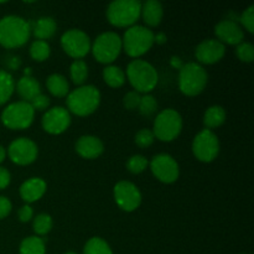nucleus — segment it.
<instances>
[{
    "label": "nucleus",
    "mask_w": 254,
    "mask_h": 254,
    "mask_svg": "<svg viewBox=\"0 0 254 254\" xmlns=\"http://www.w3.org/2000/svg\"><path fill=\"white\" fill-rule=\"evenodd\" d=\"M10 181H11V175H10L9 170L0 166V190L6 189L9 186Z\"/></svg>",
    "instance_id": "41"
},
{
    "label": "nucleus",
    "mask_w": 254,
    "mask_h": 254,
    "mask_svg": "<svg viewBox=\"0 0 254 254\" xmlns=\"http://www.w3.org/2000/svg\"><path fill=\"white\" fill-rule=\"evenodd\" d=\"M140 98H141V94L138 93L136 91L128 92L123 98V106L126 107V109H128V111L138 109L139 103H140Z\"/></svg>",
    "instance_id": "37"
},
{
    "label": "nucleus",
    "mask_w": 254,
    "mask_h": 254,
    "mask_svg": "<svg viewBox=\"0 0 254 254\" xmlns=\"http://www.w3.org/2000/svg\"><path fill=\"white\" fill-rule=\"evenodd\" d=\"M11 201L5 197V196H0V220L9 216L10 212H11Z\"/></svg>",
    "instance_id": "40"
},
{
    "label": "nucleus",
    "mask_w": 254,
    "mask_h": 254,
    "mask_svg": "<svg viewBox=\"0 0 254 254\" xmlns=\"http://www.w3.org/2000/svg\"><path fill=\"white\" fill-rule=\"evenodd\" d=\"M15 91L14 77L7 71L0 69V106L6 103L11 98Z\"/></svg>",
    "instance_id": "27"
},
{
    "label": "nucleus",
    "mask_w": 254,
    "mask_h": 254,
    "mask_svg": "<svg viewBox=\"0 0 254 254\" xmlns=\"http://www.w3.org/2000/svg\"><path fill=\"white\" fill-rule=\"evenodd\" d=\"M154 42H156V44H165L166 42V35L164 34V32H159V34H156L155 36H154Z\"/></svg>",
    "instance_id": "43"
},
{
    "label": "nucleus",
    "mask_w": 254,
    "mask_h": 254,
    "mask_svg": "<svg viewBox=\"0 0 254 254\" xmlns=\"http://www.w3.org/2000/svg\"><path fill=\"white\" fill-rule=\"evenodd\" d=\"M103 79L112 88H121L126 83V73L121 67L109 64L103 69Z\"/></svg>",
    "instance_id": "26"
},
{
    "label": "nucleus",
    "mask_w": 254,
    "mask_h": 254,
    "mask_svg": "<svg viewBox=\"0 0 254 254\" xmlns=\"http://www.w3.org/2000/svg\"><path fill=\"white\" fill-rule=\"evenodd\" d=\"M113 195L117 205L126 212L135 211L141 205V200H143V196H141L138 186L126 180L116 184L113 189Z\"/></svg>",
    "instance_id": "12"
},
{
    "label": "nucleus",
    "mask_w": 254,
    "mask_h": 254,
    "mask_svg": "<svg viewBox=\"0 0 254 254\" xmlns=\"http://www.w3.org/2000/svg\"><path fill=\"white\" fill-rule=\"evenodd\" d=\"M226 122V111L221 106H211L203 114V124L206 129H215Z\"/></svg>",
    "instance_id": "24"
},
{
    "label": "nucleus",
    "mask_w": 254,
    "mask_h": 254,
    "mask_svg": "<svg viewBox=\"0 0 254 254\" xmlns=\"http://www.w3.org/2000/svg\"><path fill=\"white\" fill-rule=\"evenodd\" d=\"M164 7L163 4L158 0H148L145 2H141V12L140 16L143 17L144 22L149 27H155L163 20Z\"/></svg>",
    "instance_id": "20"
},
{
    "label": "nucleus",
    "mask_w": 254,
    "mask_h": 254,
    "mask_svg": "<svg viewBox=\"0 0 254 254\" xmlns=\"http://www.w3.org/2000/svg\"><path fill=\"white\" fill-rule=\"evenodd\" d=\"M192 153L197 160L211 163L220 154L218 136L210 129H202L192 140Z\"/></svg>",
    "instance_id": "10"
},
{
    "label": "nucleus",
    "mask_w": 254,
    "mask_h": 254,
    "mask_svg": "<svg viewBox=\"0 0 254 254\" xmlns=\"http://www.w3.org/2000/svg\"><path fill=\"white\" fill-rule=\"evenodd\" d=\"M46 88L57 98L66 97L69 93V84L66 77L60 73H52L46 79Z\"/></svg>",
    "instance_id": "23"
},
{
    "label": "nucleus",
    "mask_w": 254,
    "mask_h": 254,
    "mask_svg": "<svg viewBox=\"0 0 254 254\" xmlns=\"http://www.w3.org/2000/svg\"><path fill=\"white\" fill-rule=\"evenodd\" d=\"M138 111L143 117L154 116L158 112V102H156L155 97L151 96L150 93L141 96Z\"/></svg>",
    "instance_id": "32"
},
{
    "label": "nucleus",
    "mask_w": 254,
    "mask_h": 254,
    "mask_svg": "<svg viewBox=\"0 0 254 254\" xmlns=\"http://www.w3.org/2000/svg\"><path fill=\"white\" fill-rule=\"evenodd\" d=\"M183 130V117L178 111L168 108L161 111L155 117L153 133L161 141H173Z\"/></svg>",
    "instance_id": "7"
},
{
    "label": "nucleus",
    "mask_w": 254,
    "mask_h": 254,
    "mask_svg": "<svg viewBox=\"0 0 254 254\" xmlns=\"http://www.w3.org/2000/svg\"><path fill=\"white\" fill-rule=\"evenodd\" d=\"M240 22L242 24V26H245V29L247 30L248 32L253 34L254 32V6L253 5H251L250 7H247V9L241 14Z\"/></svg>",
    "instance_id": "36"
},
{
    "label": "nucleus",
    "mask_w": 254,
    "mask_h": 254,
    "mask_svg": "<svg viewBox=\"0 0 254 254\" xmlns=\"http://www.w3.org/2000/svg\"><path fill=\"white\" fill-rule=\"evenodd\" d=\"M154 36H155V34L149 27L134 25V26L128 27L127 31L124 32L122 45H123L124 51L128 56L138 59V57L146 54L155 44Z\"/></svg>",
    "instance_id": "6"
},
{
    "label": "nucleus",
    "mask_w": 254,
    "mask_h": 254,
    "mask_svg": "<svg viewBox=\"0 0 254 254\" xmlns=\"http://www.w3.org/2000/svg\"><path fill=\"white\" fill-rule=\"evenodd\" d=\"M226 54V46L215 39H206L201 41L196 46L195 56L197 64H213L223 59Z\"/></svg>",
    "instance_id": "16"
},
{
    "label": "nucleus",
    "mask_w": 254,
    "mask_h": 254,
    "mask_svg": "<svg viewBox=\"0 0 254 254\" xmlns=\"http://www.w3.org/2000/svg\"><path fill=\"white\" fill-rule=\"evenodd\" d=\"M30 57L36 62H44L51 55V47L49 42L42 41V40H35L29 49Z\"/></svg>",
    "instance_id": "30"
},
{
    "label": "nucleus",
    "mask_w": 254,
    "mask_h": 254,
    "mask_svg": "<svg viewBox=\"0 0 254 254\" xmlns=\"http://www.w3.org/2000/svg\"><path fill=\"white\" fill-rule=\"evenodd\" d=\"M83 254H113V251L103 238L92 237L84 245Z\"/></svg>",
    "instance_id": "29"
},
{
    "label": "nucleus",
    "mask_w": 254,
    "mask_h": 254,
    "mask_svg": "<svg viewBox=\"0 0 254 254\" xmlns=\"http://www.w3.org/2000/svg\"><path fill=\"white\" fill-rule=\"evenodd\" d=\"M20 254H46L45 241L37 236H30L24 238L19 247Z\"/></svg>",
    "instance_id": "25"
},
{
    "label": "nucleus",
    "mask_w": 254,
    "mask_h": 254,
    "mask_svg": "<svg viewBox=\"0 0 254 254\" xmlns=\"http://www.w3.org/2000/svg\"><path fill=\"white\" fill-rule=\"evenodd\" d=\"M215 34L217 36V40L222 42L223 45H240L243 42L245 32L240 24L232 20H221L215 26Z\"/></svg>",
    "instance_id": "17"
},
{
    "label": "nucleus",
    "mask_w": 254,
    "mask_h": 254,
    "mask_svg": "<svg viewBox=\"0 0 254 254\" xmlns=\"http://www.w3.org/2000/svg\"><path fill=\"white\" fill-rule=\"evenodd\" d=\"M64 254H77V253H73V252H68V253H64Z\"/></svg>",
    "instance_id": "45"
},
{
    "label": "nucleus",
    "mask_w": 254,
    "mask_h": 254,
    "mask_svg": "<svg viewBox=\"0 0 254 254\" xmlns=\"http://www.w3.org/2000/svg\"><path fill=\"white\" fill-rule=\"evenodd\" d=\"M30 106L32 107L34 111H46L50 107V98L47 96H45V94L40 93L39 96H36L30 102Z\"/></svg>",
    "instance_id": "38"
},
{
    "label": "nucleus",
    "mask_w": 254,
    "mask_h": 254,
    "mask_svg": "<svg viewBox=\"0 0 254 254\" xmlns=\"http://www.w3.org/2000/svg\"><path fill=\"white\" fill-rule=\"evenodd\" d=\"M154 140H155V136H154L153 130L146 128L140 129V130L135 134V136H134V141H135L136 145L141 149H146L149 148V146L153 145Z\"/></svg>",
    "instance_id": "34"
},
{
    "label": "nucleus",
    "mask_w": 254,
    "mask_h": 254,
    "mask_svg": "<svg viewBox=\"0 0 254 254\" xmlns=\"http://www.w3.org/2000/svg\"><path fill=\"white\" fill-rule=\"evenodd\" d=\"M17 216H19V220L21 222H29L34 218V210L30 205H24L17 211Z\"/></svg>",
    "instance_id": "39"
},
{
    "label": "nucleus",
    "mask_w": 254,
    "mask_h": 254,
    "mask_svg": "<svg viewBox=\"0 0 254 254\" xmlns=\"http://www.w3.org/2000/svg\"><path fill=\"white\" fill-rule=\"evenodd\" d=\"M207 82V72L197 62L184 64L179 72V89L188 97L198 96L206 88Z\"/></svg>",
    "instance_id": "5"
},
{
    "label": "nucleus",
    "mask_w": 254,
    "mask_h": 254,
    "mask_svg": "<svg viewBox=\"0 0 254 254\" xmlns=\"http://www.w3.org/2000/svg\"><path fill=\"white\" fill-rule=\"evenodd\" d=\"M236 54L241 61L251 64L254 60V46L251 42H241L240 45H237Z\"/></svg>",
    "instance_id": "35"
},
{
    "label": "nucleus",
    "mask_w": 254,
    "mask_h": 254,
    "mask_svg": "<svg viewBox=\"0 0 254 254\" xmlns=\"http://www.w3.org/2000/svg\"><path fill=\"white\" fill-rule=\"evenodd\" d=\"M101 99V92L96 86L83 84L67 94V111L77 117L91 116L98 109Z\"/></svg>",
    "instance_id": "2"
},
{
    "label": "nucleus",
    "mask_w": 254,
    "mask_h": 254,
    "mask_svg": "<svg viewBox=\"0 0 254 254\" xmlns=\"http://www.w3.org/2000/svg\"><path fill=\"white\" fill-rule=\"evenodd\" d=\"M35 118V111L30 103L24 101L14 102L6 106L1 113V122L6 128L12 130L27 129Z\"/></svg>",
    "instance_id": "9"
},
{
    "label": "nucleus",
    "mask_w": 254,
    "mask_h": 254,
    "mask_svg": "<svg viewBox=\"0 0 254 254\" xmlns=\"http://www.w3.org/2000/svg\"><path fill=\"white\" fill-rule=\"evenodd\" d=\"M30 24H31V32L34 36L36 37V40H42V41L51 39L57 30L56 21L51 16H41L36 21L30 22Z\"/></svg>",
    "instance_id": "22"
},
{
    "label": "nucleus",
    "mask_w": 254,
    "mask_h": 254,
    "mask_svg": "<svg viewBox=\"0 0 254 254\" xmlns=\"http://www.w3.org/2000/svg\"><path fill=\"white\" fill-rule=\"evenodd\" d=\"M69 76L76 86H83L88 78V66L83 60H74L69 67Z\"/></svg>",
    "instance_id": "28"
},
{
    "label": "nucleus",
    "mask_w": 254,
    "mask_h": 254,
    "mask_svg": "<svg viewBox=\"0 0 254 254\" xmlns=\"http://www.w3.org/2000/svg\"><path fill=\"white\" fill-rule=\"evenodd\" d=\"M122 50L123 45H122L121 36L113 31H107L98 35L91 46L94 59L99 64H109L116 61Z\"/></svg>",
    "instance_id": "8"
},
{
    "label": "nucleus",
    "mask_w": 254,
    "mask_h": 254,
    "mask_svg": "<svg viewBox=\"0 0 254 254\" xmlns=\"http://www.w3.org/2000/svg\"><path fill=\"white\" fill-rule=\"evenodd\" d=\"M153 175L164 184L175 183L180 175V168L175 159L169 154H158L149 163Z\"/></svg>",
    "instance_id": "13"
},
{
    "label": "nucleus",
    "mask_w": 254,
    "mask_h": 254,
    "mask_svg": "<svg viewBox=\"0 0 254 254\" xmlns=\"http://www.w3.org/2000/svg\"><path fill=\"white\" fill-rule=\"evenodd\" d=\"M74 149L81 158L92 160L99 158L103 154L104 145L98 136L82 135L77 139Z\"/></svg>",
    "instance_id": "18"
},
{
    "label": "nucleus",
    "mask_w": 254,
    "mask_h": 254,
    "mask_svg": "<svg viewBox=\"0 0 254 254\" xmlns=\"http://www.w3.org/2000/svg\"><path fill=\"white\" fill-rule=\"evenodd\" d=\"M127 78L130 82L134 91L138 93L149 94L155 89L159 82V74L150 62L135 59L129 62L127 67Z\"/></svg>",
    "instance_id": "3"
},
{
    "label": "nucleus",
    "mask_w": 254,
    "mask_h": 254,
    "mask_svg": "<svg viewBox=\"0 0 254 254\" xmlns=\"http://www.w3.org/2000/svg\"><path fill=\"white\" fill-rule=\"evenodd\" d=\"M71 113L64 107H52L42 116L41 124L46 133L59 135L71 126Z\"/></svg>",
    "instance_id": "15"
},
{
    "label": "nucleus",
    "mask_w": 254,
    "mask_h": 254,
    "mask_svg": "<svg viewBox=\"0 0 254 254\" xmlns=\"http://www.w3.org/2000/svg\"><path fill=\"white\" fill-rule=\"evenodd\" d=\"M62 50L74 60H82L91 51L92 42L88 35L79 29H69L61 36Z\"/></svg>",
    "instance_id": "11"
},
{
    "label": "nucleus",
    "mask_w": 254,
    "mask_h": 254,
    "mask_svg": "<svg viewBox=\"0 0 254 254\" xmlns=\"http://www.w3.org/2000/svg\"><path fill=\"white\" fill-rule=\"evenodd\" d=\"M47 190L46 181L41 178H30L21 184L19 189L20 196L26 203L39 201Z\"/></svg>",
    "instance_id": "19"
},
{
    "label": "nucleus",
    "mask_w": 254,
    "mask_h": 254,
    "mask_svg": "<svg viewBox=\"0 0 254 254\" xmlns=\"http://www.w3.org/2000/svg\"><path fill=\"white\" fill-rule=\"evenodd\" d=\"M7 155L10 160L20 166L30 165L39 155V148L36 143L29 138H17L10 143L7 148Z\"/></svg>",
    "instance_id": "14"
},
{
    "label": "nucleus",
    "mask_w": 254,
    "mask_h": 254,
    "mask_svg": "<svg viewBox=\"0 0 254 254\" xmlns=\"http://www.w3.org/2000/svg\"><path fill=\"white\" fill-rule=\"evenodd\" d=\"M5 158H6V150H5L4 146L0 145V164L5 160Z\"/></svg>",
    "instance_id": "44"
},
{
    "label": "nucleus",
    "mask_w": 254,
    "mask_h": 254,
    "mask_svg": "<svg viewBox=\"0 0 254 254\" xmlns=\"http://www.w3.org/2000/svg\"><path fill=\"white\" fill-rule=\"evenodd\" d=\"M141 1L116 0L107 7V20L116 27H131L140 19Z\"/></svg>",
    "instance_id": "4"
},
{
    "label": "nucleus",
    "mask_w": 254,
    "mask_h": 254,
    "mask_svg": "<svg viewBox=\"0 0 254 254\" xmlns=\"http://www.w3.org/2000/svg\"><path fill=\"white\" fill-rule=\"evenodd\" d=\"M31 24L17 15H6L0 19V45L5 49H17L29 41Z\"/></svg>",
    "instance_id": "1"
},
{
    "label": "nucleus",
    "mask_w": 254,
    "mask_h": 254,
    "mask_svg": "<svg viewBox=\"0 0 254 254\" xmlns=\"http://www.w3.org/2000/svg\"><path fill=\"white\" fill-rule=\"evenodd\" d=\"M15 87L20 98L27 103H30L35 97L41 93V86L39 81L32 76H22Z\"/></svg>",
    "instance_id": "21"
},
{
    "label": "nucleus",
    "mask_w": 254,
    "mask_h": 254,
    "mask_svg": "<svg viewBox=\"0 0 254 254\" xmlns=\"http://www.w3.org/2000/svg\"><path fill=\"white\" fill-rule=\"evenodd\" d=\"M170 64H171V66H173V67H175V68H178V69H180L181 67L184 66V62H183V60H181L180 57H176V56L171 57V60H170Z\"/></svg>",
    "instance_id": "42"
},
{
    "label": "nucleus",
    "mask_w": 254,
    "mask_h": 254,
    "mask_svg": "<svg viewBox=\"0 0 254 254\" xmlns=\"http://www.w3.org/2000/svg\"><path fill=\"white\" fill-rule=\"evenodd\" d=\"M52 226H54V220L49 213H40L34 218V222H32V228L37 237L46 236L52 230Z\"/></svg>",
    "instance_id": "31"
},
{
    "label": "nucleus",
    "mask_w": 254,
    "mask_h": 254,
    "mask_svg": "<svg viewBox=\"0 0 254 254\" xmlns=\"http://www.w3.org/2000/svg\"><path fill=\"white\" fill-rule=\"evenodd\" d=\"M149 165V161L145 156L140 155V154H135V155H131L130 158L127 160L126 166L128 169L129 173L134 174V175H138L141 174Z\"/></svg>",
    "instance_id": "33"
}]
</instances>
